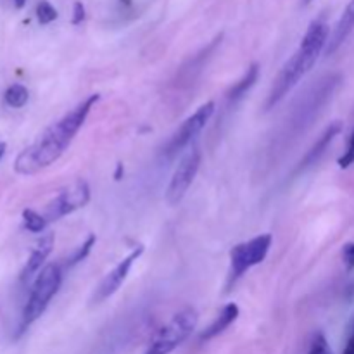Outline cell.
<instances>
[{
    "label": "cell",
    "mask_w": 354,
    "mask_h": 354,
    "mask_svg": "<svg viewBox=\"0 0 354 354\" xmlns=\"http://www.w3.org/2000/svg\"><path fill=\"white\" fill-rule=\"evenodd\" d=\"M99 93H92L78 106L73 107L68 114H64L61 120L55 121L52 127H48L35 144H31L17 156L14 161V171L28 176L54 165L69 147L75 135L82 130L90 111L99 102Z\"/></svg>",
    "instance_id": "obj_1"
},
{
    "label": "cell",
    "mask_w": 354,
    "mask_h": 354,
    "mask_svg": "<svg viewBox=\"0 0 354 354\" xmlns=\"http://www.w3.org/2000/svg\"><path fill=\"white\" fill-rule=\"evenodd\" d=\"M62 283V272L57 263H50L45 268H41L40 275L37 277L31 289L30 297L26 301V306L23 310V318H21V332L30 327L31 324L38 320L47 310L52 297L57 294Z\"/></svg>",
    "instance_id": "obj_2"
},
{
    "label": "cell",
    "mask_w": 354,
    "mask_h": 354,
    "mask_svg": "<svg viewBox=\"0 0 354 354\" xmlns=\"http://www.w3.org/2000/svg\"><path fill=\"white\" fill-rule=\"evenodd\" d=\"M197 322H199V315L194 308H185V310L178 311L176 315H173L168 324H165L156 332L147 349L154 354H171L192 335L197 327Z\"/></svg>",
    "instance_id": "obj_3"
},
{
    "label": "cell",
    "mask_w": 354,
    "mask_h": 354,
    "mask_svg": "<svg viewBox=\"0 0 354 354\" xmlns=\"http://www.w3.org/2000/svg\"><path fill=\"white\" fill-rule=\"evenodd\" d=\"M273 237L270 234H261L248 242L237 244L230 251V282H237L244 273L263 263L272 248Z\"/></svg>",
    "instance_id": "obj_4"
},
{
    "label": "cell",
    "mask_w": 354,
    "mask_h": 354,
    "mask_svg": "<svg viewBox=\"0 0 354 354\" xmlns=\"http://www.w3.org/2000/svg\"><path fill=\"white\" fill-rule=\"evenodd\" d=\"M315 59H311L310 55L304 54L303 50L297 48L296 54L289 59V61L283 64L282 71L277 76L275 83L272 86V92L268 95V102H266V109L277 106L294 86L299 83V80L306 75L308 71H311V68L315 66Z\"/></svg>",
    "instance_id": "obj_5"
},
{
    "label": "cell",
    "mask_w": 354,
    "mask_h": 354,
    "mask_svg": "<svg viewBox=\"0 0 354 354\" xmlns=\"http://www.w3.org/2000/svg\"><path fill=\"white\" fill-rule=\"evenodd\" d=\"M90 201V187L85 180H76L71 185L62 189L50 203L47 204L44 211V216L48 223L57 221L75 211L82 209Z\"/></svg>",
    "instance_id": "obj_6"
},
{
    "label": "cell",
    "mask_w": 354,
    "mask_h": 354,
    "mask_svg": "<svg viewBox=\"0 0 354 354\" xmlns=\"http://www.w3.org/2000/svg\"><path fill=\"white\" fill-rule=\"evenodd\" d=\"M201 159H203L201 149L197 147V145H192V147L185 152V156L182 158L180 165L176 166L175 173H173L171 180H169L168 190H166V201H168L171 206L178 204L180 201L185 197L187 190L190 189L197 171H199Z\"/></svg>",
    "instance_id": "obj_7"
},
{
    "label": "cell",
    "mask_w": 354,
    "mask_h": 354,
    "mask_svg": "<svg viewBox=\"0 0 354 354\" xmlns=\"http://www.w3.org/2000/svg\"><path fill=\"white\" fill-rule=\"evenodd\" d=\"M214 107L216 106H214L213 100H209V102L203 104L192 116H189L180 124V128L171 135V138H169V142L165 147V154L168 158H173L178 152H182L203 131V128L206 127V123L214 114Z\"/></svg>",
    "instance_id": "obj_8"
},
{
    "label": "cell",
    "mask_w": 354,
    "mask_h": 354,
    "mask_svg": "<svg viewBox=\"0 0 354 354\" xmlns=\"http://www.w3.org/2000/svg\"><path fill=\"white\" fill-rule=\"evenodd\" d=\"M142 254H144V245L140 244L137 245V248H135L127 258L121 259V261L118 263V265L114 266L106 277H104L102 282L99 283V287L95 289V294H93V303H102V301H106L107 297L116 294L118 289H120V287L123 286L124 280H127L131 266L135 265V261H137Z\"/></svg>",
    "instance_id": "obj_9"
},
{
    "label": "cell",
    "mask_w": 354,
    "mask_h": 354,
    "mask_svg": "<svg viewBox=\"0 0 354 354\" xmlns=\"http://www.w3.org/2000/svg\"><path fill=\"white\" fill-rule=\"evenodd\" d=\"M54 242L55 237L52 232H47V234L41 235L40 241L37 242V245H35L33 251H31L30 258H28L23 273H21V280H23V282H28L35 273L41 272L40 268L44 266V263L47 261L48 256H50L52 249H54Z\"/></svg>",
    "instance_id": "obj_10"
},
{
    "label": "cell",
    "mask_w": 354,
    "mask_h": 354,
    "mask_svg": "<svg viewBox=\"0 0 354 354\" xmlns=\"http://www.w3.org/2000/svg\"><path fill=\"white\" fill-rule=\"evenodd\" d=\"M353 30H354V0H351V2L346 6L341 19L337 21L334 31L330 33V38H328V44H327V48H325V52H327L328 55L334 54V52L337 50L346 40H348V37L353 33Z\"/></svg>",
    "instance_id": "obj_11"
},
{
    "label": "cell",
    "mask_w": 354,
    "mask_h": 354,
    "mask_svg": "<svg viewBox=\"0 0 354 354\" xmlns=\"http://www.w3.org/2000/svg\"><path fill=\"white\" fill-rule=\"evenodd\" d=\"M239 313H241V310H239V306L235 303L225 304L223 310H221L220 315L214 318L213 324H211L209 327H207L206 330L201 334V341H211V339H214V337H218L220 334H223V332L227 330V328L230 327L235 320H237Z\"/></svg>",
    "instance_id": "obj_12"
},
{
    "label": "cell",
    "mask_w": 354,
    "mask_h": 354,
    "mask_svg": "<svg viewBox=\"0 0 354 354\" xmlns=\"http://www.w3.org/2000/svg\"><path fill=\"white\" fill-rule=\"evenodd\" d=\"M341 130H342V124L339 123V121L332 123L330 127H328L327 130H325L324 133H322V137L318 138L317 142H315L313 147H311L310 151H308L306 158H304L303 161H301V169L308 168V166H311V165H315V162H317L318 159H320L322 156L325 154V151H327L328 144H332V140H334V138L337 137L339 133H341Z\"/></svg>",
    "instance_id": "obj_13"
},
{
    "label": "cell",
    "mask_w": 354,
    "mask_h": 354,
    "mask_svg": "<svg viewBox=\"0 0 354 354\" xmlns=\"http://www.w3.org/2000/svg\"><path fill=\"white\" fill-rule=\"evenodd\" d=\"M258 78H259V64H256L254 62V64L249 66L245 75L242 76L234 86H232V90L228 92V100H230V102H237V100H241L242 97H244L245 93L254 86V83L258 82Z\"/></svg>",
    "instance_id": "obj_14"
},
{
    "label": "cell",
    "mask_w": 354,
    "mask_h": 354,
    "mask_svg": "<svg viewBox=\"0 0 354 354\" xmlns=\"http://www.w3.org/2000/svg\"><path fill=\"white\" fill-rule=\"evenodd\" d=\"M3 99H6L7 106L14 107V109H19V107H23L24 104L28 102V99H30V92H28L26 86L21 85V83H14V85H10L9 88L6 90Z\"/></svg>",
    "instance_id": "obj_15"
},
{
    "label": "cell",
    "mask_w": 354,
    "mask_h": 354,
    "mask_svg": "<svg viewBox=\"0 0 354 354\" xmlns=\"http://www.w3.org/2000/svg\"><path fill=\"white\" fill-rule=\"evenodd\" d=\"M23 223L24 228L31 234H41L47 228L48 221L45 220L44 214L37 213L35 209H24L23 211Z\"/></svg>",
    "instance_id": "obj_16"
},
{
    "label": "cell",
    "mask_w": 354,
    "mask_h": 354,
    "mask_svg": "<svg viewBox=\"0 0 354 354\" xmlns=\"http://www.w3.org/2000/svg\"><path fill=\"white\" fill-rule=\"evenodd\" d=\"M95 242H97L95 235H88V239H86V241L83 242V244L80 245L75 252H73V256L69 258V261H68V266H75V265H78L80 261H83V259L90 254V251H92V248L95 245Z\"/></svg>",
    "instance_id": "obj_17"
},
{
    "label": "cell",
    "mask_w": 354,
    "mask_h": 354,
    "mask_svg": "<svg viewBox=\"0 0 354 354\" xmlns=\"http://www.w3.org/2000/svg\"><path fill=\"white\" fill-rule=\"evenodd\" d=\"M57 10H55V7L52 6L50 2H47V0H40V2L37 3V17L38 21H40V24H48L52 23V21L57 19Z\"/></svg>",
    "instance_id": "obj_18"
},
{
    "label": "cell",
    "mask_w": 354,
    "mask_h": 354,
    "mask_svg": "<svg viewBox=\"0 0 354 354\" xmlns=\"http://www.w3.org/2000/svg\"><path fill=\"white\" fill-rule=\"evenodd\" d=\"M308 354H334L332 353L330 346H328L327 339H325L324 334H317L315 335L313 342H311L310 353Z\"/></svg>",
    "instance_id": "obj_19"
},
{
    "label": "cell",
    "mask_w": 354,
    "mask_h": 354,
    "mask_svg": "<svg viewBox=\"0 0 354 354\" xmlns=\"http://www.w3.org/2000/svg\"><path fill=\"white\" fill-rule=\"evenodd\" d=\"M337 165H339V168H342V169L349 168V166L354 165V131H353L351 138H349V142H348V149H346L344 154L339 158Z\"/></svg>",
    "instance_id": "obj_20"
},
{
    "label": "cell",
    "mask_w": 354,
    "mask_h": 354,
    "mask_svg": "<svg viewBox=\"0 0 354 354\" xmlns=\"http://www.w3.org/2000/svg\"><path fill=\"white\" fill-rule=\"evenodd\" d=\"M342 263H344L346 270L353 272L354 270V242H348L342 248Z\"/></svg>",
    "instance_id": "obj_21"
},
{
    "label": "cell",
    "mask_w": 354,
    "mask_h": 354,
    "mask_svg": "<svg viewBox=\"0 0 354 354\" xmlns=\"http://www.w3.org/2000/svg\"><path fill=\"white\" fill-rule=\"evenodd\" d=\"M85 19V6L82 2H75L73 7V24H80Z\"/></svg>",
    "instance_id": "obj_22"
},
{
    "label": "cell",
    "mask_w": 354,
    "mask_h": 354,
    "mask_svg": "<svg viewBox=\"0 0 354 354\" xmlns=\"http://www.w3.org/2000/svg\"><path fill=\"white\" fill-rule=\"evenodd\" d=\"M342 354H354V322H353V330H351V335H349L348 344H346L344 353H342Z\"/></svg>",
    "instance_id": "obj_23"
},
{
    "label": "cell",
    "mask_w": 354,
    "mask_h": 354,
    "mask_svg": "<svg viewBox=\"0 0 354 354\" xmlns=\"http://www.w3.org/2000/svg\"><path fill=\"white\" fill-rule=\"evenodd\" d=\"M6 149H7L6 142H0V159H2V156L6 154Z\"/></svg>",
    "instance_id": "obj_24"
},
{
    "label": "cell",
    "mask_w": 354,
    "mask_h": 354,
    "mask_svg": "<svg viewBox=\"0 0 354 354\" xmlns=\"http://www.w3.org/2000/svg\"><path fill=\"white\" fill-rule=\"evenodd\" d=\"M14 3H16L17 9H21V7H24V3H26V0H14Z\"/></svg>",
    "instance_id": "obj_25"
},
{
    "label": "cell",
    "mask_w": 354,
    "mask_h": 354,
    "mask_svg": "<svg viewBox=\"0 0 354 354\" xmlns=\"http://www.w3.org/2000/svg\"><path fill=\"white\" fill-rule=\"evenodd\" d=\"M301 2H303V6H308V3H311L313 0H301Z\"/></svg>",
    "instance_id": "obj_26"
},
{
    "label": "cell",
    "mask_w": 354,
    "mask_h": 354,
    "mask_svg": "<svg viewBox=\"0 0 354 354\" xmlns=\"http://www.w3.org/2000/svg\"><path fill=\"white\" fill-rule=\"evenodd\" d=\"M145 354H154V353H152V351H149V349H147V351H145Z\"/></svg>",
    "instance_id": "obj_27"
}]
</instances>
